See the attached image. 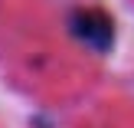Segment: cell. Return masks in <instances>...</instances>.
Instances as JSON below:
<instances>
[{
    "label": "cell",
    "instance_id": "6da1fadb",
    "mask_svg": "<svg viewBox=\"0 0 134 128\" xmlns=\"http://www.w3.org/2000/svg\"><path fill=\"white\" fill-rule=\"evenodd\" d=\"M72 33L92 49H105L111 43V20L98 10H79L72 17Z\"/></svg>",
    "mask_w": 134,
    "mask_h": 128
}]
</instances>
